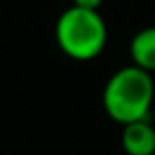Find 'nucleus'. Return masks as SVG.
Listing matches in <instances>:
<instances>
[{
    "label": "nucleus",
    "instance_id": "obj_2",
    "mask_svg": "<svg viewBox=\"0 0 155 155\" xmlns=\"http://www.w3.org/2000/svg\"><path fill=\"white\" fill-rule=\"evenodd\" d=\"M55 39L67 57L75 61H92L104 51L108 28L98 10L71 6L57 20Z\"/></svg>",
    "mask_w": 155,
    "mask_h": 155
},
{
    "label": "nucleus",
    "instance_id": "obj_5",
    "mask_svg": "<svg viewBox=\"0 0 155 155\" xmlns=\"http://www.w3.org/2000/svg\"><path fill=\"white\" fill-rule=\"evenodd\" d=\"M104 0H73V6L84 8V10H98Z\"/></svg>",
    "mask_w": 155,
    "mask_h": 155
},
{
    "label": "nucleus",
    "instance_id": "obj_1",
    "mask_svg": "<svg viewBox=\"0 0 155 155\" xmlns=\"http://www.w3.org/2000/svg\"><path fill=\"white\" fill-rule=\"evenodd\" d=\"M153 96L155 83L151 73L128 65L108 79L102 92V104L114 122L126 126L137 120H149Z\"/></svg>",
    "mask_w": 155,
    "mask_h": 155
},
{
    "label": "nucleus",
    "instance_id": "obj_4",
    "mask_svg": "<svg viewBox=\"0 0 155 155\" xmlns=\"http://www.w3.org/2000/svg\"><path fill=\"white\" fill-rule=\"evenodd\" d=\"M130 59L132 65L155 73V26L140 30L130 41Z\"/></svg>",
    "mask_w": 155,
    "mask_h": 155
},
{
    "label": "nucleus",
    "instance_id": "obj_3",
    "mask_svg": "<svg viewBox=\"0 0 155 155\" xmlns=\"http://www.w3.org/2000/svg\"><path fill=\"white\" fill-rule=\"evenodd\" d=\"M122 147L128 155H153L155 153V128L149 120H137L124 126Z\"/></svg>",
    "mask_w": 155,
    "mask_h": 155
}]
</instances>
